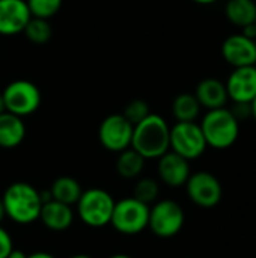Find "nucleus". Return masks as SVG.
Returning <instances> with one entry per match:
<instances>
[{"label": "nucleus", "instance_id": "nucleus-21", "mask_svg": "<svg viewBox=\"0 0 256 258\" xmlns=\"http://www.w3.org/2000/svg\"><path fill=\"white\" fill-rule=\"evenodd\" d=\"M201 104L196 100L195 94L183 92L178 94L172 101V115L177 122H190L196 121L201 113Z\"/></svg>", "mask_w": 256, "mask_h": 258}, {"label": "nucleus", "instance_id": "nucleus-24", "mask_svg": "<svg viewBox=\"0 0 256 258\" xmlns=\"http://www.w3.org/2000/svg\"><path fill=\"white\" fill-rule=\"evenodd\" d=\"M62 2L63 0H26L30 15L44 20L54 17L62 8Z\"/></svg>", "mask_w": 256, "mask_h": 258}, {"label": "nucleus", "instance_id": "nucleus-31", "mask_svg": "<svg viewBox=\"0 0 256 258\" xmlns=\"http://www.w3.org/2000/svg\"><path fill=\"white\" fill-rule=\"evenodd\" d=\"M250 110H252V118L256 121V97L252 100V103H250Z\"/></svg>", "mask_w": 256, "mask_h": 258}, {"label": "nucleus", "instance_id": "nucleus-28", "mask_svg": "<svg viewBox=\"0 0 256 258\" xmlns=\"http://www.w3.org/2000/svg\"><path fill=\"white\" fill-rule=\"evenodd\" d=\"M8 258H27V254H26V252H23L21 249H15V248H12V251L9 252Z\"/></svg>", "mask_w": 256, "mask_h": 258}, {"label": "nucleus", "instance_id": "nucleus-13", "mask_svg": "<svg viewBox=\"0 0 256 258\" xmlns=\"http://www.w3.org/2000/svg\"><path fill=\"white\" fill-rule=\"evenodd\" d=\"M157 172L161 180L169 187H183L186 186L192 171H190V162L180 154L174 151L164 153L161 157H158V165H157Z\"/></svg>", "mask_w": 256, "mask_h": 258}, {"label": "nucleus", "instance_id": "nucleus-7", "mask_svg": "<svg viewBox=\"0 0 256 258\" xmlns=\"http://www.w3.org/2000/svg\"><path fill=\"white\" fill-rule=\"evenodd\" d=\"M6 112H11L20 118L35 113L41 106V91L30 80H14L6 85L2 92Z\"/></svg>", "mask_w": 256, "mask_h": 258}, {"label": "nucleus", "instance_id": "nucleus-17", "mask_svg": "<svg viewBox=\"0 0 256 258\" xmlns=\"http://www.w3.org/2000/svg\"><path fill=\"white\" fill-rule=\"evenodd\" d=\"M26 138V124L23 118L3 112L0 113V148H15Z\"/></svg>", "mask_w": 256, "mask_h": 258}, {"label": "nucleus", "instance_id": "nucleus-27", "mask_svg": "<svg viewBox=\"0 0 256 258\" xmlns=\"http://www.w3.org/2000/svg\"><path fill=\"white\" fill-rule=\"evenodd\" d=\"M231 112L235 115V118L238 121H243V119L252 116V110H250L249 103H234V107L231 109Z\"/></svg>", "mask_w": 256, "mask_h": 258}, {"label": "nucleus", "instance_id": "nucleus-1", "mask_svg": "<svg viewBox=\"0 0 256 258\" xmlns=\"http://www.w3.org/2000/svg\"><path fill=\"white\" fill-rule=\"evenodd\" d=\"M131 148L145 160L161 157L170 150V127L167 121L157 113H149L134 125Z\"/></svg>", "mask_w": 256, "mask_h": 258}, {"label": "nucleus", "instance_id": "nucleus-33", "mask_svg": "<svg viewBox=\"0 0 256 258\" xmlns=\"http://www.w3.org/2000/svg\"><path fill=\"white\" fill-rule=\"evenodd\" d=\"M6 112V106H5V100H3V95L0 92V113Z\"/></svg>", "mask_w": 256, "mask_h": 258}, {"label": "nucleus", "instance_id": "nucleus-3", "mask_svg": "<svg viewBox=\"0 0 256 258\" xmlns=\"http://www.w3.org/2000/svg\"><path fill=\"white\" fill-rule=\"evenodd\" d=\"M199 125L207 145L214 150L231 148L240 136V121L226 107L207 110Z\"/></svg>", "mask_w": 256, "mask_h": 258}, {"label": "nucleus", "instance_id": "nucleus-23", "mask_svg": "<svg viewBox=\"0 0 256 258\" xmlns=\"http://www.w3.org/2000/svg\"><path fill=\"white\" fill-rule=\"evenodd\" d=\"M158 195H160V184L157 180L149 178V177L140 178L136 183L134 192H133V197L146 206H151L155 201H158Z\"/></svg>", "mask_w": 256, "mask_h": 258}, {"label": "nucleus", "instance_id": "nucleus-19", "mask_svg": "<svg viewBox=\"0 0 256 258\" xmlns=\"http://www.w3.org/2000/svg\"><path fill=\"white\" fill-rule=\"evenodd\" d=\"M81 194H83V190H81L80 183L75 178L68 177V175H62V177L56 178L50 187L51 200L59 201L66 206H71V207L77 204Z\"/></svg>", "mask_w": 256, "mask_h": 258}, {"label": "nucleus", "instance_id": "nucleus-9", "mask_svg": "<svg viewBox=\"0 0 256 258\" xmlns=\"http://www.w3.org/2000/svg\"><path fill=\"white\" fill-rule=\"evenodd\" d=\"M186 190L189 200L202 209H213L216 207L223 197V187L219 178L208 172V171H198L190 174Z\"/></svg>", "mask_w": 256, "mask_h": 258}, {"label": "nucleus", "instance_id": "nucleus-22", "mask_svg": "<svg viewBox=\"0 0 256 258\" xmlns=\"http://www.w3.org/2000/svg\"><path fill=\"white\" fill-rule=\"evenodd\" d=\"M23 33L33 44H45L50 41V38L53 35V29H51V24L48 23V20L30 17Z\"/></svg>", "mask_w": 256, "mask_h": 258}, {"label": "nucleus", "instance_id": "nucleus-37", "mask_svg": "<svg viewBox=\"0 0 256 258\" xmlns=\"http://www.w3.org/2000/svg\"><path fill=\"white\" fill-rule=\"evenodd\" d=\"M255 67H256V63H255Z\"/></svg>", "mask_w": 256, "mask_h": 258}, {"label": "nucleus", "instance_id": "nucleus-4", "mask_svg": "<svg viewBox=\"0 0 256 258\" xmlns=\"http://www.w3.org/2000/svg\"><path fill=\"white\" fill-rule=\"evenodd\" d=\"M115 203L116 201L107 190L92 187L84 190L77 201V215L84 225L91 228H103L110 224Z\"/></svg>", "mask_w": 256, "mask_h": 258}, {"label": "nucleus", "instance_id": "nucleus-12", "mask_svg": "<svg viewBox=\"0 0 256 258\" xmlns=\"http://www.w3.org/2000/svg\"><path fill=\"white\" fill-rule=\"evenodd\" d=\"M226 92L234 103H252L256 97V67H238L228 76Z\"/></svg>", "mask_w": 256, "mask_h": 258}, {"label": "nucleus", "instance_id": "nucleus-18", "mask_svg": "<svg viewBox=\"0 0 256 258\" xmlns=\"http://www.w3.org/2000/svg\"><path fill=\"white\" fill-rule=\"evenodd\" d=\"M225 15L228 21L240 29L255 24L256 2L255 0H228L225 5Z\"/></svg>", "mask_w": 256, "mask_h": 258}, {"label": "nucleus", "instance_id": "nucleus-5", "mask_svg": "<svg viewBox=\"0 0 256 258\" xmlns=\"http://www.w3.org/2000/svg\"><path fill=\"white\" fill-rule=\"evenodd\" d=\"M186 215L174 200H160L149 207L148 228L158 239H172L184 227Z\"/></svg>", "mask_w": 256, "mask_h": 258}, {"label": "nucleus", "instance_id": "nucleus-35", "mask_svg": "<svg viewBox=\"0 0 256 258\" xmlns=\"http://www.w3.org/2000/svg\"><path fill=\"white\" fill-rule=\"evenodd\" d=\"M69 258H92L89 257V255H86V254H77V255H72V257Z\"/></svg>", "mask_w": 256, "mask_h": 258}, {"label": "nucleus", "instance_id": "nucleus-29", "mask_svg": "<svg viewBox=\"0 0 256 258\" xmlns=\"http://www.w3.org/2000/svg\"><path fill=\"white\" fill-rule=\"evenodd\" d=\"M27 258H56L54 255H51L50 252H44V251H38V252H33V254H29Z\"/></svg>", "mask_w": 256, "mask_h": 258}, {"label": "nucleus", "instance_id": "nucleus-10", "mask_svg": "<svg viewBox=\"0 0 256 258\" xmlns=\"http://www.w3.org/2000/svg\"><path fill=\"white\" fill-rule=\"evenodd\" d=\"M134 125L122 115L112 113L106 116L98 127L100 144L112 153H121L131 147Z\"/></svg>", "mask_w": 256, "mask_h": 258}, {"label": "nucleus", "instance_id": "nucleus-30", "mask_svg": "<svg viewBox=\"0 0 256 258\" xmlns=\"http://www.w3.org/2000/svg\"><path fill=\"white\" fill-rule=\"evenodd\" d=\"M192 2H195L198 5H213V3H216L219 0H192Z\"/></svg>", "mask_w": 256, "mask_h": 258}, {"label": "nucleus", "instance_id": "nucleus-16", "mask_svg": "<svg viewBox=\"0 0 256 258\" xmlns=\"http://www.w3.org/2000/svg\"><path fill=\"white\" fill-rule=\"evenodd\" d=\"M39 221L44 224L45 228L51 231H65L74 222V212L71 206L62 204L54 200H48L42 203Z\"/></svg>", "mask_w": 256, "mask_h": 258}, {"label": "nucleus", "instance_id": "nucleus-25", "mask_svg": "<svg viewBox=\"0 0 256 258\" xmlns=\"http://www.w3.org/2000/svg\"><path fill=\"white\" fill-rule=\"evenodd\" d=\"M149 113H151L149 104H148L146 101L140 100V98L130 101V103L125 106L124 112H122V115H124L133 125L139 124V122H140L142 119H145Z\"/></svg>", "mask_w": 256, "mask_h": 258}, {"label": "nucleus", "instance_id": "nucleus-6", "mask_svg": "<svg viewBox=\"0 0 256 258\" xmlns=\"http://www.w3.org/2000/svg\"><path fill=\"white\" fill-rule=\"evenodd\" d=\"M149 207L134 197L124 198L115 203L110 225L121 234L134 236L148 228Z\"/></svg>", "mask_w": 256, "mask_h": 258}, {"label": "nucleus", "instance_id": "nucleus-14", "mask_svg": "<svg viewBox=\"0 0 256 258\" xmlns=\"http://www.w3.org/2000/svg\"><path fill=\"white\" fill-rule=\"evenodd\" d=\"M30 17L26 0H0V35L23 33Z\"/></svg>", "mask_w": 256, "mask_h": 258}, {"label": "nucleus", "instance_id": "nucleus-26", "mask_svg": "<svg viewBox=\"0 0 256 258\" xmlns=\"http://www.w3.org/2000/svg\"><path fill=\"white\" fill-rule=\"evenodd\" d=\"M12 248H14V243H12L9 233L0 225V258H8Z\"/></svg>", "mask_w": 256, "mask_h": 258}, {"label": "nucleus", "instance_id": "nucleus-11", "mask_svg": "<svg viewBox=\"0 0 256 258\" xmlns=\"http://www.w3.org/2000/svg\"><path fill=\"white\" fill-rule=\"evenodd\" d=\"M222 56L234 68L252 67L256 63V39L232 33L222 44Z\"/></svg>", "mask_w": 256, "mask_h": 258}, {"label": "nucleus", "instance_id": "nucleus-32", "mask_svg": "<svg viewBox=\"0 0 256 258\" xmlns=\"http://www.w3.org/2000/svg\"><path fill=\"white\" fill-rule=\"evenodd\" d=\"M6 218V213H5V207H3V201H2V198H0V224H2V221Z\"/></svg>", "mask_w": 256, "mask_h": 258}, {"label": "nucleus", "instance_id": "nucleus-15", "mask_svg": "<svg viewBox=\"0 0 256 258\" xmlns=\"http://www.w3.org/2000/svg\"><path fill=\"white\" fill-rule=\"evenodd\" d=\"M195 97L199 101L201 107L207 110L226 107V103L229 101L225 82L214 77H207L201 80L195 89Z\"/></svg>", "mask_w": 256, "mask_h": 258}, {"label": "nucleus", "instance_id": "nucleus-2", "mask_svg": "<svg viewBox=\"0 0 256 258\" xmlns=\"http://www.w3.org/2000/svg\"><path fill=\"white\" fill-rule=\"evenodd\" d=\"M2 201L6 216L15 224L29 225L39 219L42 207L41 192L29 183H12L6 187Z\"/></svg>", "mask_w": 256, "mask_h": 258}, {"label": "nucleus", "instance_id": "nucleus-20", "mask_svg": "<svg viewBox=\"0 0 256 258\" xmlns=\"http://www.w3.org/2000/svg\"><path fill=\"white\" fill-rule=\"evenodd\" d=\"M118 159H116V172L119 177L125 178V180H134L137 178L145 168V159L131 147L118 153Z\"/></svg>", "mask_w": 256, "mask_h": 258}, {"label": "nucleus", "instance_id": "nucleus-36", "mask_svg": "<svg viewBox=\"0 0 256 258\" xmlns=\"http://www.w3.org/2000/svg\"><path fill=\"white\" fill-rule=\"evenodd\" d=\"M255 26H256V21H255Z\"/></svg>", "mask_w": 256, "mask_h": 258}, {"label": "nucleus", "instance_id": "nucleus-34", "mask_svg": "<svg viewBox=\"0 0 256 258\" xmlns=\"http://www.w3.org/2000/svg\"><path fill=\"white\" fill-rule=\"evenodd\" d=\"M109 258H133V257L125 255V254H115V255H112V257H109Z\"/></svg>", "mask_w": 256, "mask_h": 258}, {"label": "nucleus", "instance_id": "nucleus-8", "mask_svg": "<svg viewBox=\"0 0 256 258\" xmlns=\"http://www.w3.org/2000/svg\"><path fill=\"white\" fill-rule=\"evenodd\" d=\"M207 148V141L196 121L177 122L170 127V151L190 162L199 159Z\"/></svg>", "mask_w": 256, "mask_h": 258}]
</instances>
